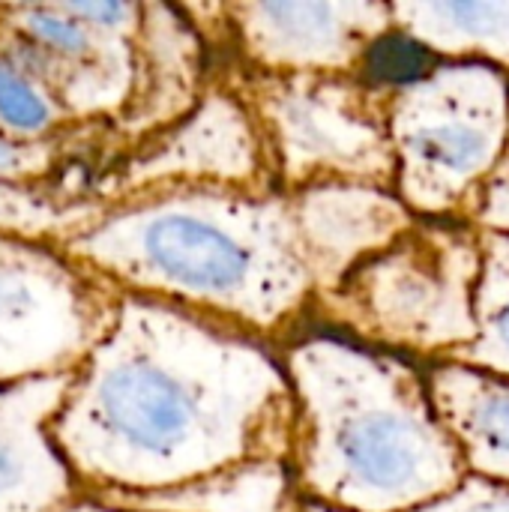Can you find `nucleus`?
Instances as JSON below:
<instances>
[{
  "instance_id": "f3484780",
  "label": "nucleus",
  "mask_w": 509,
  "mask_h": 512,
  "mask_svg": "<svg viewBox=\"0 0 509 512\" xmlns=\"http://www.w3.org/2000/svg\"><path fill=\"white\" fill-rule=\"evenodd\" d=\"M87 126H78L57 96L0 51V132L18 141H54L69 138Z\"/></svg>"
},
{
  "instance_id": "423d86ee",
  "label": "nucleus",
  "mask_w": 509,
  "mask_h": 512,
  "mask_svg": "<svg viewBox=\"0 0 509 512\" xmlns=\"http://www.w3.org/2000/svg\"><path fill=\"white\" fill-rule=\"evenodd\" d=\"M225 78L246 99L285 195L321 183H360L396 195L390 87L360 72L264 75L237 66Z\"/></svg>"
},
{
  "instance_id": "dca6fc26",
  "label": "nucleus",
  "mask_w": 509,
  "mask_h": 512,
  "mask_svg": "<svg viewBox=\"0 0 509 512\" xmlns=\"http://www.w3.org/2000/svg\"><path fill=\"white\" fill-rule=\"evenodd\" d=\"M102 210L99 198L69 195L51 183L0 180V234L39 243H66Z\"/></svg>"
},
{
  "instance_id": "a211bd4d",
  "label": "nucleus",
  "mask_w": 509,
  "mask_h": 512,
  "mask_svg": "<svg viewBox=\"0 0 509 512\" xmlns=\"http://www.w3.org/2000/svg\"><path fill=\"white\" fill-rule=\"evenodd\" d=\"M63 150H66V138L18 141V138H9V135L0 132V180H12V183H51L54 171L60 168Z\"/></svg>"
},
{
  "instance_id": "aec40b11",
  "label": "nucleus",
  "mask_w": 509,
  "mask_h": 512,
  "mask_svg": "<svg viewBox=\"0 0 509 512\" xmlns=\"http://www.w3.org/2000/svg\"><path fill=\"white\" fill-rule=\"evenodd\" d=\"M474 225L483 231H495V234L509 237V138L501 162L495 165L492 177L483 186V198H480Z\"/></svg>"
},
{
  "instance_id": "f257e3e1",
  "label": "nucleus",
  "mask_w": 509,
  "mask_h": 512,
  "mask_svg": "<svg viewBox=\"0 0 509 512\" xmlns=\"http://www.w3.org/2000/svg\"><path fill=\"white\" fill-rule=\"evenodd\" d=\"M294 396L279 348L210 315L123 294L69 375L48 438L81 495H144L288 459Z\"/></svg>"
},
{
  "instance_id": "ddd939ff",
  "label": "nucleus",
  "mask_w": 509,
  "mask_h": 512,
  "mask_svg": "<svg viewBox=\"0 0 509 512\" xmlns=\"http://www.w3.org/2000/svg\"><path fill=\"white\" fill-rule=\"evenodd\" d=\"M84 498L120 512H294L303 504L288 459H249L162 492Z\"/></svg>"
},
{
  "instance_id": "1a4fd4ad",
  "label": "nucleus",
  "mask_w": 509,
  "mask_h": 512,
  "mask_svg": "<svg viewBox=\"0 0 509 512\" xmlns=\"http://www.w3.org/2000/svg\"><path fill=\"white\" fill-rule=\"evenodd\" d=\"M219 27L246 72H360L372 45L393 30L390 3L258 0L219 6Z\"/></svg>"
},
{
  "instance_id": "39448f33",
  "label": "nucleus",
  "mask_w": 509,
  "mask_h": 512,
  "mask_svg": "<svg viewBox=\"0 0 509 512\" xmlns=\"http://www.w3.org/2000/svg\"><path fill=\"white\" fill-rule=\"evenodd\" d=\"M396 198L420 219L474 225L509 138V75L480 60L435 63L390 87Z\"/></svg>"
},
{
  "instance_id": "7ed1b4c3",
  "label": "nucleus",
  "mask_w": 509,
  "mask_h": 512,
  "mask_svg": "<svg viewBox=\"0 0 509 512\" xmlns=\"http://www.w3.org/2000/svg\"><path fill=\"white\" fill-rule=\"evenodd\" d=\"M279 357L294 396L288 465L303 501L414 512L468 477L426 378L408 360L336 333L291 339Z\"/></svg>"
},
{
  "instance_id": "2eb2a0df",
  "label": "nucleus",
  "mask_w": 509,
  "mask_h": 512,
  "mask_svg": "<svg viewBox=\"0 0 509 512\" xmlns=\"http://www.w3.org/2000/svg\"><path fill=\"white\" fill-rule=\"evenodd\" d=\"M474 321L477 336L441 363H456L509 381V237L483 228Z\"/></svg>"
},
{
  "instance_id": "9d476101",
  "label": "nucleus",
  "mask_w": 509,
  "mask_h": 512,
  "mask_svg": "<svg viewBox=\"0 0 509 512\" xmlns=\"http://www.w3.org/2000/svg\"><path fill=\"white\" fill-rule=\"evenodd\" d=\"M288 204L315 279V297L333 291L354 267L396 243L417 219L393 192L360 183L306 186L288 192Z\"/></svg>"
},
{
  "instance_id": "9b49d317",
  "label": "nucleus",
  "mask_w": 509,
  "mask_h": 512,
  "mask_svg": "<svg viewBox=\"0 0 509 512\" xmlns=\"http://www.w3.org/2000/svg\"><path fill=\"white\" fill-rule=\"evenodd\" d=\"M66 387L69 375L0 387V512H60L81 498L48 438Z\"/></svg>"
},
{
  "instance_id": "4468645a",
  "label": "nucleus",
  "mask_w": 509,
  "mask_h": 512,
  "mask_svg": "<svg viewBox=\"0 0 509 512\" xmlns=\"http://www.w3.org/2000/svg\"><path fill=\"white\" fill-rule=\"evenodd\" d=\"M393 27L426 54H444L453 63L492 60L509 72V3H453L405 0L390 3Z\"/></svg>"
},
{
  "instance_id": "20e7f679",
  "label": "nucleus",
  "mask_w": 509,
  "mask_h": 512,
  "mask_svg": "<svg viewBox=\"0 0 509 512\" xmlns=\"http://www.w3.org/2000/svg\"><path fill=\"white\" fill-rule=\"evenodd\" d=\"M480 228L450 219L414 225L315 297L330 333L402 360H447L477 336Z\"/></svg>"
},
{
  "instance_id": "4be33fe9",
  "label": "nucleus",
  "mask_w": 509,
  "mask_h": 512,
  "mask_svg": "<svg viewBox=\"0 0 509 512\" xmlns=\"http://www.w3.org/2000/svg\"><path fill=\"white\" fill-rule=\"evenodd\" d=\"M294 512H339V510H330V507H321V504H309V501H303V504H300Z\"/></svg>"
},
{
  "instance_id": "f8f14e48",
  "label": "nucleus",
  "mask_w": 509,
  "mask_h": 512,
  "mask_svg": "<svg viewBox=\"0 0 509 512\" xmlns=\"http://www.w3.org/2000/svg\"><path fill=\"white\" fill-rule=\"evenodd\" d=\"M426 390L468 474L509 486V381L456 363L426 372Z\"/></svg>"
},
{
  "instance_id": "0eeeda50",
  "label": "nucleus",
  "mask_w": 509,
  "mask_h": 512,
  "mask_svg": "<svg viewBox=\"0 0 509 512\" xmlns=\"http://www.w3.org/2000/svg\"><path fill=\"white\" fill-rule=\"evenodd\" d=\"M117 303L120 288L60 246L0 234V387L72 375Z\"/></svg>"
},
{
  "instance_id": "6e6552de",
  "label": "nucleus",
  "mask_w": 509,
  "mask_h": 512,
  "mask_svg": "<svg viewBox=\"0 0 509 512\" xmlns=\"http://www.w3.org/2000/svg\"><path fill=\"white\" fill-rule=\"evenodd\" d=\"M165 186L279 189L255 117L225 75L207 81L177 120L123 147L90 195L105 204Z\"/></svg>"
},
{
  "instance_id": "f03ea898",
  "label": "nucleus",
  "mask_w": 509,
  "mask_h": 512,
  "mask_svg": "<svg viewBox=\"0 0 509 512\" xmlns=\"http://www.w3.org/2000/svg\"><path fill=\"white\" fill-rule=\"evenodd\" d=\"M60 249L123 294L228 321L276 348L312 318L315 279L279 189L132 192L105 201Z\"/></svg>"
},
{
  "instance_id": "6ab92c4d",
  "label": "nucleus",
  "mask_w": 509,
  "mask_h": 512,
  "mask_svg": "<svg viewBox=\"0 0 509 512\" xmlns=\"http://www.w3.org/2000/svg\"><path fill=\"white\" fill-rule=\"evenodd\" d=\"M414 512H509V486L468 474L450 495Z\"/></svg>"
},
{
  "instance_id": "412c9836",
  "label": "nucleus",
  "mask_w": 509,
  "mask_h": 512,
  "mask_svg": "<svg viewBox=\"0 0 509 512\" xmlns=\"http://www.w3.org/2000/svg\"><path fill=\"white\" fill-rule=\"evenodd\" d=\"M60 512H120V510H114V507H105V504H99V501H93V498H75L69 507H63Z\"/></svg>"
}]
</instances>
